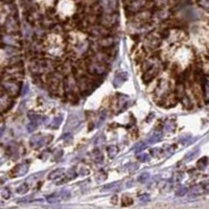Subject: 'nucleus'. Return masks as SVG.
Segmentation results:
<instances>
[{
	"mask_svg": "<svg viewBox=\"0 0 209 209\" xmlns=\"http://www.w3.org/2000/svg\"><path fill=\"white\" fill-rule=\"evenodd\" d=\"M207 158H202L199 162H198V167H199L200 169H204L206 167V165H207Z\"/></svg>",
	"mask_w": 209,
	"mask_h": 209,
	"instance_id": "nucleus-1",
	"label": "nucleus"
},
{
	"mask_svg": "<svg viewBox=\"0 0 209 209\" xmlns=\"http://www.w3.org/2000/svg\"><path fill=\"white\" fill-rule=\"evenodd\" d=\"M204 95L206 102H209V85L207 83L204 84Z\"/></svg>",
	"mask_w": 209,
	"mask_h": 209,
	"instance_id": "nucleus-2",
	"label": "nucleus"
},
{
	"mask_svg": "<svg viewBox=\"0 0 209 209\" xmlns=\"http://www.w3.org/2000/svg\"><path fill=\"white\" fill-rule=\"evenodd\" d=\"M27 185H25V184H23V185H21L20 187H18L17 188V192L18 194H24V192L27 190Z\"/></svg>",
	"mask_w": 209,
	"mask_h": 209,
	"instance_id": "nucleus-3",
	"label": "nucleus"
},
{
	"mask_svg": "<svg viewBox=\"0 0 209 209\" xmlns=\"http://www.w3.org/2000/svg\"><path fill=\"white\" fill-rule=\"evenodd\" d=\"M198 153H199V150H195L194 152H191L190 153L189 155H187V157H186V161H189V160H191L192 158L194 157H195V156H197V154Z\"/></svg>",
	"mask_w": 209,
	"mask_h": 209,
	"instance_id": "nucleus-4",
	"label": "nucleus"
},
{
	"mask_svg": "<svg viewBox=\"0 0 209 209\" xmlns=\"http://www.w3.org/2000/svg\"><path fill=\"white\" fill-rule=\"evenodd\" d=\"M39 2H44V3H50L52 0H38Z\"/></svg>",
	"mask_w": 209,
	"mask_h": 209,
	"instance_id": "nucleus-5",
	"label": "nucleus"
},
{
	"mask_svg": "<svg viewBox=\"0 0 209 209\" xmlns=\"http://www.w3.org/2000/svg\"><path fill=\"white\" fill-rule=\"evenodd\" d=\"M3 131H4V128L2 127V128H0V137L2 136V133H3Z\"/></svg>",
	"mask_w": 209,
	"mask_h": 209,
	"instance_id": "nucleus-6",
	"label": "nucleus"
},
{
	"mask_svg": "<svg viewBox=\"0 0 209 209\" xmlns=\"http://www.w3.org/2000/svg\"><path fill=\"white\" fill-rule=\"evenodd\" d=\"M207 190H208V191H209V187H208V188H207Z\"/></svg>",
	"mask_w": 209,
	"mask_h": 209,
	"instance_id": "nucleus-7",
	"label": "nucleus"
}]
</instances>
